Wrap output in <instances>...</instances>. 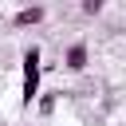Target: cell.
I'll return each instance as SVG.
<instances>
[{"label":"cell","instance_id":"1","mask_svg":"<svg viewBox=\"0 0 126 126\" xmlns=\"http://www.w3.org/2000/svg\"><path fill=\"white\" fill-rule=\"evenodd\" d=\"M39 79H43V51L32 43L24 47V79H20V106L32 110V102L39 98Z\"/></svg>","mask_w":126,"mask_h":126},{"label":"cell","instance_id":"2","mask_svg":"<svg viewBox=\"0 0 126 126\" xmlns=\"http://www.w3.org/2000/svg\"><path fill=\"white\" fill-rule=\"evenodd\" d=\"M87 63H91V51H87V39H75L67 51H63V67L71 71V75H83L87 71Z\"/></svg>","mask_w":126,"mask_h":126},{"label":"cell","instance_id":"3","mask_svg":"<svg viewBox=\"0 0 126 126\" xmlns=\"http://www.w3.org/2000/svg\"><path fill=\"white\" fill-rule=\"evenodd\" d=\"M47 20V8L43 4H28V8H20L16 16H12V28H35V24H43Z\"/></svg>","mask_w":126,"mask_h":126},{"label":"cell","instance_id":"4","mask_svg":"<svg viewBox=\"0 0 126 126\" xmlns=\"http://www.w3.org/2000/svg\"><path fill=\"white\" fill-rule=\"evenodd\" d=\"M32 106H35L43 118H51V114H55V94H43V91H39V98H35Z\"/></svg>","mask_w":126,"mask_h":126},{"label":"cell","instance_id":"5","mask_svg":"<svg viewBox=\"0 0 126 126\" xmlns=\"http://www.w3.org/2000/svg\"><path fill=\"white\" fill-rule=\"evenodd\" d=\"M83 12H87V16H98V12H102V0H83Z\"/></svg>","mask_w":126,"mask_h":126}]
</instances>
